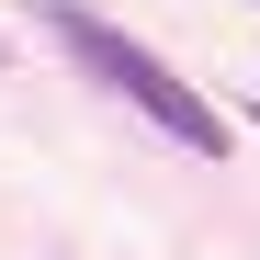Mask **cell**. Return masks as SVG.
Masks as SVG:
<instances>
[{"mask_svg": "<svg viewBox=\"0 0 260 260\" xmlns=\"http://www.w3.org/2000/svg\"><path fill=\"white\" fill-rule=\"evenodd\" d=\"M46 23H57V46H68L79 68H91V79H113V91L136 102L147 124H158V136H181L192 158H226V113H215V102L192 91V79H181V68H158V57L136 46V34H113L102 12H79V0H46Z\"/></svg>", "mask_w": 260, "mask_h": 260, "instance_id": "6da1fadb", "label": "cell"}]
</instances>
